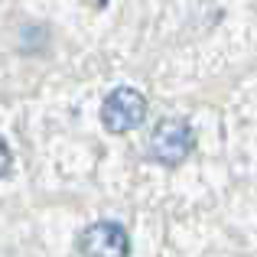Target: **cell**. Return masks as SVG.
<instances>
[{
  "instance_id": "6da1fadb",
  "label": "cell",
  "mask_w": 257,
  "mask_h": 257,
  "mask_svg": "<svg viewBox=\"0 0 257 257\" xmlns=\"http://www.w3.org/2000/svg\"><path fill=\"white\" fill-rule=\"evenodd\" d=\"M192 147H195L192 124L182 117H163L150 134V160L163 166H179L192 153Z\"/></svg>"
},
{
  "instance_id": "7a4b0ae2",
  "label": "cell",
  "mask_w": 257,
  "mask_h": 257,
  "mask_svg": "<svg viewBox=\"0 0 257 257\" xmlns=\"http://www.w3.org/2000/svg\"><path fill=\"white\" fill-rule=\"evenodd\" d=\"M147 120V98L137 88H114L101 104V124L111 134L137 131Z\"/></svg>"
},
{
  "instance_id": "3957f363",
  "label": "cell",
  "mask_w": 257,
  "mask_h": 257,
  "mask_svg": "<svg viewBox=\"0 0 257 257\" xmlns=\"http://www.w3.org/2000/svg\"><path fill=\"white\" fill-rule=\"evenodd\" d=\"M78 251L85 257H127L131 254L127 228L117 225V221H94L82 231Z\"/></svg>"
},
{
  "instance_id": "277c9868",
  "label": "cell",
  "mask_w": 257,
  "mask_h": 257,
  "mask_svg": "<svg viewBox=\"0 0 257 257\" xmlns=\"http://www.w3.org/2000/svg\"><path fill=\"white\" fill-rule=\"evenodd\" d=\"M7 170H10V147L0 137V176H7Z\"/></svg>"
}]
</instances>
